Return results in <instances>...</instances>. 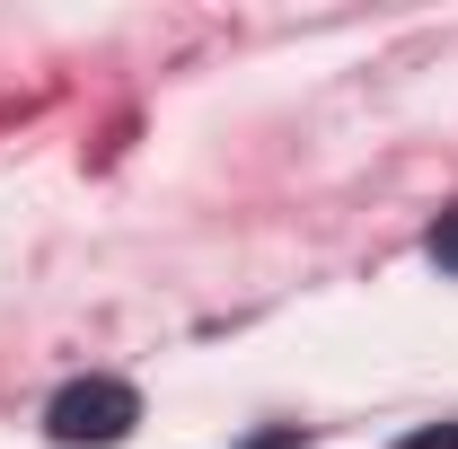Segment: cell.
<instances>
[{
	"label": "cell",
	"mask_w": 458,
	"mask_h": 449,
	"mask_svg": "<svg viewBox=\"0 0 458 449\" xmlns=\"http://www.w3.org/2000/svg\"><path fill=\"white\" fill-rule=\"evenodd\" d=\"M432 265L458 274V212H441V229H432Z\"/></svg>",
	"instance_id": "obj_2"
},
{
	"label": "cell",
	"mask_w": 458,
	"mask_h": 449,
	"mask_svg": "<svg viewBox=\"0 0 458 449\" xmlns=\"http://www.w3.org/2000/svg\"><path fill=\"white\" fill-rule=\"evenodd\" d=\"M397 449H458V423H441V432H414V441H397Z\"/></svg>",
	"instance_id": "obj_3"
},
{
	"label": "cell",
	"mask_w": 458,
	"mask_h": 449,
	"mask_svg": "<svg viewBox=\"0 0 458 449\" xmlns=\"http://www.w3.org/2000/svg\"><path fill=\"white\" fill-rule=\"evenodd\" d=\"M132 423H141V396L123 379H71L45 405V441L54 449H114V441H132Z\"/></svg>",
	"instance_id": "obj_1"
}]
</instances>
